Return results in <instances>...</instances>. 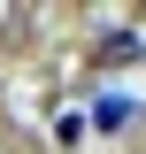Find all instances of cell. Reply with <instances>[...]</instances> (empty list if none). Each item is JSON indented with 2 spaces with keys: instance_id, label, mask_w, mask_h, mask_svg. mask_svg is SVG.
Wrapping results in <instances>:
<instances>
[{
  "instance_id": "cell-2",
  "label": "cell",
  "mask_w": 146,
  "mask_h": 154,
  "mask_svg": "<svg viewBox=\"0 0 146 154\" xmlns=\"http://www.w3.org/2000/svg\"><path fill=\"white\" fill-rule=\"evenodd\" d=\"M138 54H146L138 31H108V38H100V62H108V69H115V62H138Z\"/></svg>"
},
{
  "instance_id": "cell-1",
  "label": "cell",
  "mask_w": 146,
  "mask_h": 154,
  "mask_svg": "<svg viewBox=\"0 0 146 154\" xmlns=\"http://www.w3.org/2000/svg\"><path fill=\"white\" fill-rule=\"evenodd\" d=\"M138 123V93H100L85 108V131H100V139H115V131H131Z\"/></svg>"
}]
</instances>
